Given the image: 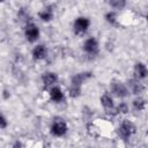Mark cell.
Instances as JSON below:
<instances>
[{
	"instance_id": "3957f363",
	"label": "cell",
	"mask_w": 148,
	"mask_h": 148,
	"mask_svg": "<svg viewBox=\"0 0 148 148\" xmlns=\"http://www.w3.org/2000/svg\"><path fill=\"white\" fill-rule=\"evenodd\" d=\"M68 132V124L67 121L61 117L53 118L51 125H50V133L54 138H62Z\"/></svg>"
},
{
	"instance_id": "5b68a950",
	"label": "cell",
	"mask_w": 148,
	"mask_h": 148,
	"mask_svg": "<svg viewBox=\"0 0 148 148\" xmlns=\"http://www.w3.org/2000/svg\"><path fill=\"white\" fill-rule=\"evenodd\" d=\"M23 34H24V38L29 42V43H36L39 37H40V30L38 28V25L34 22H27L23 29Z\"/></svg>"
},
{
	"instance_id": "8992f818",
	"label": "cell",
	"mask_w": 148,
	"mask_h": 148,
	"mask_svg": "<svg viewBox=\"0 0 148 148\" xmlns=\"http://www.w3.org/2000/svg\"><path fill=\"white\" fill-rule=\"evenodd\" d=\"M90 24H91V22L87 16H79L75 18V21L73 23V32L76 36L84 35L89 30Z\"/></svg>"
},
{
	"instance_id": "30bf717a",
	"label": "cell",
	"mask_w": 148,
	"mask_h": 148,
	"mask_svg": "<svg viewBox=\"0 0 148 148\" xmlns=\"http://www.w3.org/2000/svg\"><path fill=\"white\" fill-rule=\"evenodd\" d=\"M49 54V50L45 44H36L31 50V57L35 61H42L46 59Z\"/></svg>"
},
{
	"instance_id": "d6986e66",
	"label": "cell",
	"mask_w": 148,
	"mask_h": 148,
	"mask_svg": "<svg viewBox=\"0 0 148 148\" xmlns=\"http://www.w3.org/2000/svg\"><path fill=\"white\" fill-rule=\"evenodd\" d=\"M7 127H8V119L2 112H0V130H6Z\"/></svg>"
},
{
	"instance_id": "e0dca14e",
	"label": "cell",
	"mask_w": 148,
	"mask_h": 148,
	"mask_svg": "<svg viewBox=\"0 0 148 148\" xmlns=\"http://www.w3.org/2000/svg\"><path fill=\"white\" fill-rule=\"evenodd\" d=\"M109 6L111 7L112 10L120 12V10L126 8L127 0H109Z\"/></svg>"
},
{
	"instance_id": "ba28073f",
	"label": "cell",
	"mask_w": 148,
	"mask_h": 148,
	"mask_svg": "<svg viewBox=\"0 0 148 148\" xmlns=\"http://www.w3.org/2000/svg\"><path fill=\"white\" fill-rule=\"evenodd\" d=\"M126 84H127V88L130 90V94H133L135 96L142 95L146 91V86H145L143 81H141V80L132 77L131 80H128L126 82Z\"/></svg>"
},
{
	"instance_id": "9a60e30c",
	"label": "cell",
	"mask_w": 148,
	"mask_h": 148,
	"mask_svg": "<svg viewBox=\"0 0 148 148\" xmlns=\"http://www.w3.org/2000/svg\"><path fill=\"white\" fill-rule=\"evenodd\" d=\"M132 109L136 112H142L146 110L147 108V102L146 99L142 97V95H139V96H135L132 101V104H131Z\"/></svg>"
},
{
	"instance_id": "52a82bcc",
	"label": "cell",
	"mask_w": 148,
	"mask_h": 148,
	"mask_svg": "<svg viewBox=\"0 0 148 148\" xmlns=\"http://www.w3.org/2000/svg\"><path fill=\"white\" fill-rule=\"evenodd\" d=\"M82 50L88 56H97L99 52V43L96 37L90 36L84 39L82 44Z\"/></svg>"
},
{
	"instance_id": "7a4b0ae2",
	"label": "cell",
	"mask_w": 148,
	"mask_h": 148,
	"mask_svg": "<svg viewBox=\"0 0 148 148\" xmlns=\"http://www.w3.org/2000/svg\"><path fill=\"white\" fill-rule=\"evenodd\" d=\"M136 132V126L135 124L130 120V119H123L117 128V135L119 139L126 141L130 140Z\"/></svg>"
},
{
	"instance_id": "2e32d148",
	"label": "cell",
	"mask_w": 148,
	"mask_h": 148,
	"mask_svg": "<svg viewBox=\"0 0 148 148\" xmlns=\"http://www.w3.org/2000/svg\"><path fill=\"white\" fill-rule=\"evenodd\" d=\"M104 18H105V21L110 24V25H118L119 24V12H116V10H112V9H110L108 13H105V15H104Z\"/></svg>"
},
{
	"instance_id": "7c38bea8",
	"label": "cell",
	"mask_w": 148,
	"mask_h": 148,
	"mask_svg": "<svg viewBox=\"0 0 148 148\" xmlns=\"http://www.w3.org/2000/svg\"><path fill=\"white\" fill-rule=\"evenodd\" d=\"M99 102H101V105L104 108V110L106 112L111 111L116 114V112H114V105L116 104H114V101H113V96L110 92H104L103 95H101Z\"/></svg>"
},
{
	"instance_id": "5bb4252c",
	"label": "cell",
	"mask_w": 148,
	"mask_h": 148,
	"mask_svg": "<svg viewBox=\"0 0 148 148\" xmlns=\"http://www.w3.org/2000/svg\"><path fill=\"white\" fill-rule=\"evenodd\" d=\"M49 97L53 103H61L66 98L62 89L60 87H58L57 84L49 88Z\"/></svg>"
},
{
	"instance_id": "8fae6325",
	"label": "cell",
	"mask_w": 148,
	"mask_h": 148,
	"mask_svg": "<svg viewBox=\"0 0 148 148\" xmlns=\"http://www.w3.org/2000/svg\"><path fill=\"white\" fill-rule=\"evenodd\" d=\"M147 75H148L147 65L142 61H136L133 66V77L143 81V80H146Z\"/></svg>"
},
{
	"instance_id": "ffe728a7",
	"label": "cell",
	"mask_w": 148,
	"mask_h": 148,
	"mask_svg": "<svg viewBox=\"0 0 148 148\" xmlns=\"http://www.w3.org/2000/svg\"><path fill=\"white\" fill-rule=\"evenodd\" d=\"M5 1H6V0H0V2H5Z\"/></svg>"
},
{
	"instance_id": "6da1fadb",
	"label": "cell",
	"mask_w": 148,
	"mask_h": 148,
	"mask_svg": "<svg viewBox=\"0 0 148 148\" xmlns=\"http://www.w3.org/2000/svg\"><path fill=\"white\" fill-rule=\"evenodd\" d=\"M92 76L91 72H80L74 74L71 77L69 87H68V94L72 98H77L82 94V86L84 82H87Z\"/></svg>"
},
{
	"instance_id": "ac0fdd59",
	"label": "cell",
	"mask_w": 148,
	"mask_h": 148,
	"mask_svg": "<svg viewBox=\"0 0 148 148\" xmlns=\"http://www.w3.org/2000/svg\"><path fill=\"white\" fill-rule=\"evenodd\" d=\"M114 112L116 114H127L130 112V105L126 102L121 101L117 105H114Z\"/></svg>"
},
{
	"instance_id": "4fadbf2b",
	"label": "cell",
	"mask_w": 148,
	"mask_h": 148,
	"mask_svg": "<svg viewBox=\"0 0 148 148\" xmlns=\"http://www.w3.org/2000/svg\"><path fill=\"white\" fill-rule=\"evenodd\" d=\"M54 15H56V12H54V8L52 5H47L45 7H43L39 12H38V17L40 21L43 22H51L53 18H54Z\"/></svg>"
},
{
	"instance_id": "9c48e42d",
	"label": "cell",
	"mask_w": 148,
	"mask_h": 148,
	"mask_svg": "<svg viewBox=\"0 0 148 148\" xmlns=\"http://www.w3.org/2000/svg\"><path fill=\"white\" fill-rule=\"evenodd\" d=\"M40 81H42V84L44 88L49 89L51 88L52 86H56L59 81V76L56 72H52V71H46L44 73H42L40 75Z\"/></svg>"
},
{
	"instance_id": "277c9868",
	"label": "cell",
	"mask_w": 148,
	"mask_h": 148,
	"mask_svg": "<svg viewBox=\"0 0 148 148\" xmlns=\"http://www.w3.org/2000/svg\"><path fill=\"white\" fill-rule=\"evenodd\" d=\"M110 94L113 96V97H117V98H120V99H124L126 97L130 96V90L127 88V84L126 82H123L120 80H113L110 82Z\"/></svg>"
}]
</instances>
